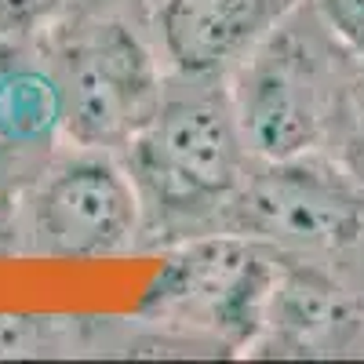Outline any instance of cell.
Returning a JSON list of instances; mask_svg holds the SVG:
<instances>
[{
  "label": "cell",
  "mask_w": 364,
  "mask_h": 364,
  "mask_svg": "<svg viewBox=\"0 0 364 364\" xmlns=\"http://www.w3.org/2000/svg\"><path fill=\"white\" fill-rule=\"evenodd\" d=\"M190 80L164 87L154 117L132 139L139 186L171 211L230 200L248 175V142L233 95L211 73H190Z\"/></svg>",
  "instance_id": "1"
},
{
  "label": "cell",
  "mask_w": 364,
  "mask_h": 364,
  "mask_svg": "<svg viewBox=\"0 0 364 364\" xmlns=\"http://www.w3.org/2000/svg\"><path fill=\"white\" fill-rule=\"evenodd\" d=\"M58 91L63 124L84 146L132 142L164 95L142 41L113 22L91 26L66 48Z\"/></svg>",
  "instance_id": "2"
},
{
  "label": "cell",
  "mask_w": 364,
  "mask_h": 364,
  "mask_svg": "<svg viewBox=\"0 0 364 364\" xmlns=\"http://www.w3.org/2000/svg\"><path fill=\"white\" fill-rule=\"evenodd\" d=\"M230 200L240 233L277 240L284 248H343L364 226L357 197L336 175L299 157L262 161L259 171L240 178Z\"/></svg>",
  "instance_id": "3"
},
{
  "label": "cell",
  "mask_w": 364,
  "mask_h": 364,
  "mask_svg": "<svg viewBox=\"0 0 364 364\" xmlns=\"http://www.w3.org/2000/svg\"><path fill=\"white\" fill-rule=\"evenodd\" d=\"M248 154L259 161H291L321 132V91L302 51L277 29L240 63L230 87Z\"/></svg>",
  "instance_id": "4"
},
{
  "label": "cell",
  "mask_w": 364,
  "mask_h": 364,
  "mask_svg": "<svg viewBox=\"0 0 364 364\" xmlns=\"http://www.w3.org/2000/svg\"><path fill=\"white\" fill-rule=\"evenodd\" d=\"M135 186L99 157L58 168L33 200V233L51 255H106L135 233Z\"/></svg>",
  "instance_id": "5"
},
{
  "label": "cell",
  "mask_w": 364,
  "mask_h": 364,
  "mask_svg": "<svg viewBox=\"0 0 364 364\" xmlns=\"http://www.w3.org/2000/svg\"><path fill=\"white\" fill-rule=\"evenodd\" d=\"M295 0H164L161 41L182 73H223L284 22Z\"/></svg>",
  "instance_id": "6"
},
{
  "label": "cell",
  "mask_w": 364,
  "mask_h": 364,
  "mask_svg": "<svg viewBox=\"0 0 364 364\" xmlns=\"http://www.w3.org/2000/svg\"><path fill=\"white\" fill-rule=\"evenodd\" d=\"M157 295L164 306L190 321H204L215 328L245 321L252 324L266 295V269L259 266L252 248L223 240V245H208L178 259Z\"/></svg>",
  "instance_id": "7"
},
{
  "label": "cell",
  "mask_w": 364,
  "mask_h": 364,
  "mask_svg": "<svg viewBox=\"0 0 364 364\" xmlns=\"http://www.w3.org/2000/svg\"><path fill=\"white\" fill-rule=\"evenodd\" d=\"M63 124L58 80L41 70L0 73V135L8 142H37Z\"/></svg>",
  "instance_id": "8"
},
{
  "label": "cell",
  "mask_w": 364,
  "mask_h": 364,
  "mask_svg": "<svg viewBox=\"0 0 364 364\" xmlns=\"http://www.w3.org/2000/svg\"><path fill=\"white\" fill-rule=\"evenodd\" d=\"M317 4H321L328 26L346 44L364 51V0H317Z\"/></svg>",
  "instance_id": "9"
},
{
  "label": "cell",
  "mask_w": 364,
  "mask_h": 364,
  "mask_svg": "<svg viewBox=\"0 0 364 364\" xmlns=\"http://www.w3.org/2000/svg\"><path fill=\"white\" fill-rule=\"evenodd\" d=\"M51 0H0V22H26L41 15Z\"/></svg>",
  "instance_id": "10"
}]
</instances>
